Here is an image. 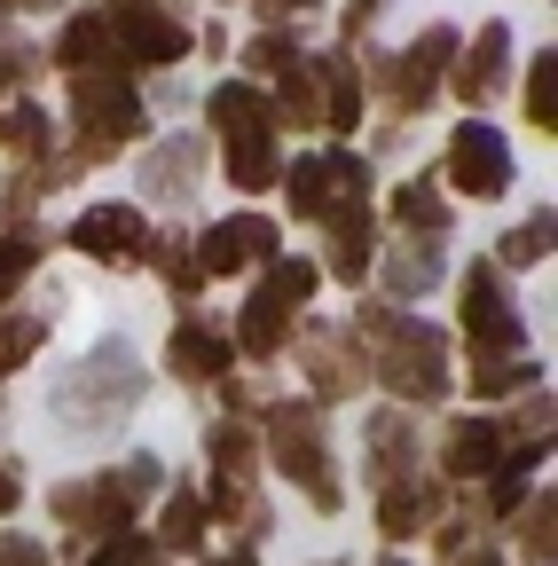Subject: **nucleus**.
I'll use <instances>...</instances> for the list:
<instances>
[{
  "label": "nucleus",
  "instance_id": "1",
  "mask_svg": "<svg viewBox=\"0 0 558 566\" xmlns=\"http://www.w3.org/2000/svg\"><path fill=\"white\" fill-rule=\"evenodd\" d=\"M134 401H143V363H134V346H95L87 363L55 386V417L72 424V433H95V424H118Z\"/></svg>",
  "mask_w": 558,
  "mask_h": 566
},
{
  "label": "nucleus",
  "instance_id": "2",
  "mask_svg": "<svg viewBox=\"0 0 558 566\" xmlns=\"http://www.w3.org/2000/svg\"><path fill=\"white\" fill-rule=\"evenodd\" d=\"M315 283H323V268H315V260H267V283L244 300V315H236L229 346H236V354H252V363H267V354L292 338V315L315 300Z\"/></svg>",
  "mask_w": 558,
  "mask_h": 566
},
{
  "label": "nucleus",
  "instance_id": "3",
  "mask_svg": "<svg viewBox=\"0 0 558 566\" xmlns=\"http://www.w3.org/2000/svg\"><path fill=\"white\" fill-rule=\"evenodd\" d=\"M370 346H378V378L401 394V401H441L449 394V338L425 331V323H393V315H370Z\"/></svg>",
  "mask_w": 558,
  "mask_h": 566
},
{
  "label": "nucleus",
  "instance_id": "4",
  "mask_svg": "<svg viewBox=\"0 0 558 566\" xmlns=\"http://www.w3.org/2000/svg\"><path fill=\"white\" fill-rule=\"evenodd\" d=\"M72 118H80V158H110L118 142L143 134V95H134L118 71H87L72 87Z\"/></svg>",
  "mask_w": 558,
  "mask_h": 566
},
{
  "label": "nucleus",
  "instance_id": "5",
  "mask_svg": "<svg viewBox=\"0 0 558 566\" xmlns=\"http://www.w3.org/2000/svg\"><path fill=\"white\" fill-rule=\"evenodd\" d=\"M267 441H275V464H284L299 488H307V504L338 512V480H330V449H323V417L315 401H284L267 417Z\"/></svg>",
  "mask_w": 558,
  "mask_h": 566
},
{
  "label": "nucleus",
  "instance_id": "6",
  "mask_svg": "<svg viewBox=\"0 0 558 566\" xmlns=\"http://www.w3.org/2000/svg\"><path fill=\"white\" fill-rule=\"evenodd\" d=\"M103 24L118 48V71H143V63H181L189 55V24H173L158 0H103Z\"/></svg>",
  "mask_w": 558,
  "mask_h": 566
},
{
  "label": "nucleus",
  "instance_id": "7",
  "mask_svg": "<svg viewBox=\"0 0 558 566\" xmlns=\"http://www.w3.org/2000/svg\"><path fill=\"white\" fill-rule=\"evenodd\" d=\"M464 331H472V354H480V363H504V354L527 346V323H519V307L504 300V275H496V268H464Z\"/></svg>",
  "mask_w": 558,
  "mask_h": 566
},
{
  "label": "nucleus",
  "instance_id": "8",
  "mask_svg": "<svg viewBox=\"0 0 558 566\" xmlns=\"http://www.w3.org/2000/svg\"><path fill=\"white\" fill-rule=\"evenodd\" d=\"M449 181H456L464 197H504V189H512V150H504V134L480 126V118H464V126L449 134Z\"/></svg>",
  "mask_w": 558,
  "mask_h": 566
},
{
  "label": "nucleus",
  "instance_id": "9",
  "mask_svg": "<svg viewBox=\"0 0 558 566\" xmlns=\"http://www.w3.org/2000/svg\"><path fill=\"white\" fill-rule=\"evenodd\" d=\"M284 181H292V212H299V221H323L338 197L370 189V174H362V158H355V150H315V158H299Z\"/></svg>",
  "mask_w": 558,
  "mask_h": 566
},
{
  "label": "nucleus",
  "instance_id": "10",
  "mask_svg": "<svg viewBox=\"0 0 558 566\" xmlns=\"http://www.w3.org/2000/svg\"><path fill=\"white\" fill-rule=\"evenodd\" d=\"M252 260H275V221L267 212H236V221L197 237V275H244Z\"/></svg>",
  "mask_w": 558,
  "mask_h": 566
},
{
  "label": "nucleus",
  "instance_id": "11",
  "mask_svg": "<svg viewBox=\"0 0 558 566\" xmlns=\"http://www.w3.org/2000/svg\"><path fill=\"white\" fill-rule=\"evenodd\" d=\"M299 363H307V378H315V394H323V401H346V394L362 386L355 331H307V338H299Z\"/></svg>",
  "mask_w": 558,
  "mask_h": 566
},
{
  "label": "nucleus",
  "instance_id": "12",
  "mask_svg": "<svg viewBox=\"0 0 558 566\" xmlns=\"http://www.w3.org/2000/svg\"><path fill=\"white\" fill-rule=\"evenodd\" d=\"M72 244H80L87 260H143L150 229H143V212H134V205H95V212H80Z\"/></svg>",
  "mask_w": 558,
  "mask_h": 566
},
{
  "label": "nucleus",
  "instance_id": "13",
  "mask_svg": "<svg viewBox=\"0 0 558 566\" xmlns=\"http://www.w3.org/2000/svg\"><path fill=\"white\" fill-rule=\"evenodd\" d=\"M441 472H449V480L504 472V424H487V417H456V424H449V441H441Z\"/></svg>",
  "mask_w": 558,
  "mask_h": 566
},
{
  "label": "nucleus",
  "instance_id": "14",
  "mask_svg": "<svg viewBox=\"0 0 558 566\" xmlns=\"http://www.w3.org/2000/svg\"><path fill=\"white\" fill-rule=\"evenodd\" d=\"M323 252H330V268H338L346 283L370 268V205H362V189L338 197V205L323 212Z\"/></svg>",
  "mask_w": 558,
  "mask_h": 566
},
{
  "label": "nucleus",
  "instance_id": "15",
  "mask_svg": "<svg viewBox=\"0 0 558 566\" xmlns=\"http://www.w3.org/2000/svg\"><path fill=\"white\" fill-rule=\"evenodd\" d=\"M449 55H456V32H449V24H433L425 40H417V48L393 63V103H401V111H425V103H433V80H441V63H449Z\"/></svg>",
  "mask_w": 558,
  "mask_h": 566
},
{
  "label": "nucleus",
  "instance_id": "16",
  "mask_svg": "<svg viewBox=\"0 0 558 566\" xmlns=\"http://www.w3.org/2000/svg\"><path fill=\"white\" fill-rule=\"evenodd\" d=\"M504 71H512V32H504V24H480V40L456 55V95H464V103L504 95Z\"/></svg>",
  "mask_w": 558,
  "mask_h": 566
},
{
  "label": "nucleus",
  "instance_id": "17",
  "mask_svg": "<svg viewBox=\"0 0 558 566\" xmlns=\"http://www.w3.org/2000/svg\"><path fill=\"white\" fill-rule=\"evenodd\" d=\"M229 354H236V346H229V331H213L204 315H189V323L166 338L173 378H197V386H204V378H229Z\"/></svg>",
  "mask_w": 558,
  "mask_h": 566
},
{
  "label": "nucleus",
  "instance_id": "18",
  "mask_svg": "<svg viewBox=\"0 0 558 566\" xmlns=\"http://www.w3.org/2000/svg\"><path fill=\"white\" fill-rule=\"evenodd\" d=\"M409 464H417V424L401 409H378L370 417V480L393 488V480H409Z\"/></svg>",
  "mask_w": 558,
  "mask_h": 566
},
{
  "label": "nucleus",
  "instance_id": "19",
  "mask_svg": "<svg viewBox=\"0 0 558 566\" xmlns=\"http://www.w3.org/2000/svg\"><path fill=\"white\" fill-rule=\"evenodd\" d=\"M55 63H63V71H80V80H87V71H118V48H110L103 9H80V17H72V32L55 40Z\"/></svg>",
  "mask_w": 558,
  "mask_h": 566
},
{
  "label": "nucleus",
  "instance_id": "20",
  "mask_svg": "<svg viewBox=\"0 0 558 566\" xmlns=\"http://www.w3.org/2000/svg\"><path fill=\"white\" fill-rule=\"evenodd\" d=\"M197 174H204V142H189V134H173L158 158H143V189L150 197H173V205L197 189Z\"/></svg>",
  "mask_w": 558,
  "mask_h": 566
},
{
  "label": "nucleus",
  "instance_id": "21",
  "mask_svg": "<svg viewBox=\"0 0 558 566\" xmlns=\"http://www.w3.org/2000/svg\"><path fill=\"white\" fill-rule=\"evenodd\" d=\"M213 126L229 134V142H244V134H275V111H267V95L260 87H213Z\"/></svg>",
  "mask_w": 558,
  "mask_h": 566
},
{
  "label": "nucleus",
  "instance_id": "22",
  "mask_svg": "<svg viewBox=\"0 0 558 566\" xmlns=\"http://www.w3.org/2000/svg\"><path fill=\"white\" fill-rule=\"evenodd\" d=\"M433 512H441V488H433V480H393V488H386V504H378V520H386V535H393V543H401V535H417Z\"/></svg>",
  "mask_w": 558,
  "mask_h": 566
},
{
  "label": "nucleus",
  "instance_id": "23",
  "mask_svg": "<svg viewBox=\"0 0 558 566\" xmlns=\"http://www.w3.org/2000/svg\"><path fill=\"white\" fill-rule=\"evenodd\" d=\"M386 283H393V300H417V292H433L441 283V237H417L386 260Z\"/></svg>",
  "mask_w": 558,
  "mask_h": 566
},
{
  "label": "nucleus",
  "instance_id": "24",
  "mask_svg": "<svg viewBox=\"0 0 558 566\" xmlns=\"http://www.w3.org/2000/svg\"><path fill=\"white\" fill-rule=\"evenodd\" d=\"M229 181H236V189H275V181H284L275 134H244V142H229Z\"/></svg>",
  "mask_w": 558,
  "mask_h": 566
},
{
  "label": "nucleus",
  "instance_id": "25",
  "mask_svg": "<svg viewBox=\"0 0 558 566\" xmlns=\"http://www.w3.org/2000/svg\"><path fill=\"white\" fill-rule=\"evenodd\" d=\"M315 80L330 87V95H323V126H338V134H346V126L362 118V87H355V63H346V55H330V63H315Z\"/></svg>",
  "mask_w": 558,
  "mask_h": 566
},
{
  "label": "nucleus",
  "instance_id": "26",
  "mask_svg": "<svg viewBox=\"0 0 558 566\" xmlns=\"http://www.w3.org/2000/svg\"><path fill=\"white\" fill-rule=\"evenodd\" d=\"M393 221H401L409 237H441V229H449L441 189H433V181H401V189H393Z\"/></svg>",
  "mask_w": 558,
  "mask_h": 566
},
{
  "label": "nucleus",
  "instance_id": "27",
  "mask_svg": "<svg viewBox=\"0 0 558 566\" xmlns=\"http://www.w3.org/2000/svg\"><path fill=\"white\" fill-rule=\"evenodd\" d=\"M0 142H9V150H48V111L32 95L0 103Z\"/></svg>",
  "mask_w": 558,
  "mask_h": 566
},
{
  "label": "nucleus",
  "instance_id": "28",
  "mask_svg": "<svg viewBox=\"0 0 558 566\" xmlns=\"http://www.w3.org/2000/svg\"><path fill=\"white\" fill-rule=\"evenodd\" d=\"M267 111H275V118H292V126H323V95H315V71H299V63H292V71H284V95H275Z\"/></svg>",
  "mask_w": 558,
  "mask_h": 566
},
{
  "label": "nucleus",
  "instance_id": "29",
  "mask_svg": "<svg viewBox=\"0 0 558 566\" xmlns=\"http://www.w3.org/2000/svg\"><path fill=\"white\" fill-rule=\"evenodd\" d=\"M527 118H535L543 134L558 126V55H550V48L527 63Z\"/></svg>",
  "mask_w": 558,
  "mask_h": 566
},
{
  "label": "nucleus",
  "instance_id": "30",
  "mask_svg": "<svg viewBox=\"0 0 558 566\" xmlns=\"http://www.w3.org/2000/svg\"><path fill=\"white\" fill-rule=\"evenodd\" d=\"M158 543H166V551H197V543H204V504H197L189 488L166 495V527H158Z\"/></svg>",
  "mask_w": 558,
  "mask_h": 566
},
{
  "label": "nucleus",
  "instance_id": "31",
  "mask_svg": "<svg viewBox=\"0 0 558 566\" xmlns=\"http://www.w3.org/2000/svg\"><path fill=\"white\" fill-rule=\"evenodd\" d=\"M143 260H150V268H158V275L173 283L181 300H197V283H204V275H197V260L181 252V237H158V244H143Z\"/></svg>",
  "mask_w": 558,
  "mask_h": 566
},
{
  "label": "nucleus",
  "instance_id": "32",
  "mask_svg": "<svg viewBox=\"0 0 558 566\" xmlns=\"http://www.w3.org/2000/svg\"><path fill=\"white\" fill-rule=\"evenodd\" d=\"M550 237H558V229H550V205H543L527 229L504 237V260H512V268H535V260H550Z\"/></svg>",
  "mask_w": 558,
  "mask_h": 566
},
{
  "label": "nucleus",
  "instance_id": "33",
  "mask_svg": "<svg viewBox=\"0 0 558 566\" xmlns=\"http://www.w3.org/2000/svg\"><path fill=\"white\" fill-rule=\"evenodd\" d=\"M32 346H40V323H32V315H0V378L24 370Z\"/></svg>",
  "mask_w": 558,
  "mask_h": 566
},
{
  "label": "nucleus",
  "instance_id": "34",
  "mask_svg": "<svg viewBox=\"0 0 558 566\" xmlns=\"http://www.w3.org/2000/svg\"><path fill=\"white\" fill-rule=\"evenodd\" d=\"M40 252H48V237H9V244H0V300H9L17 283L40 268Z\"/></svg>",
  "mask_w": 558,
  "mask_h": 566
},
{
  "label": "nucleus",
  "instance_id": "35",
  "mask_svg": "<svg viewBox=\"0 0 558 566\" xmlns=\"http://www.w3.org/2000/svg\"><path fill=\"white\" fill-rule=\"evenodd\" d=\"M213 464H221V480L252 472V433H244V424H213Z\"/></svg>",
  "mask_w": 558,
  "mask_h": 566
},
{
  "label": "nucleus",
  "instance_id": "36",
  "mask_svg": "<svg viewBox=\"0 0 558 566\" xmlns=\"http://www.w3.org/2000/svg\"><path fill=\"white\" fill-rule=\"evenodd\" d=\"M244 63H252V71H292V63H299V40H292V32H260V40L244 48Z\"/></svg>",
  "mask_w": 558,
  "mask_h": 566
},
{
  "label": "nucleus",
  "instance_id": "37",
  "mask_svg": "<svg viewBox=\"0 0 558 566\" xmlns=\"http://www.w3.org/2000/svg\"><path fill=\"white\" fill-rule=\"evenodd\" d=\"M512 386H535V370H527V363H480V370H472V394H480V401H496V394H512Z\"/></svg>",
  "mask_w": 558,
  "mask_h": 566
},
{
  "label": "nucleus",
  "instance_id": "38",
  "mask_svg": "<svg viewBox=\"0 0 558 566\" xmlns=\"http://www.w3.org/2000/svg\"><path fill=\"white\" fill-rule=\"evenodd\" d=\"M519 551H527V558H550V488L535 495L527 520H519Z\"/></svg>",
  "mask_w": 558,
  "mask_h": 566
},
{
  "label": "nucleus",
  "instance_id": "39",
  "mask_svg": "<svg viewBox=\"0 0 558 566\" xmlns=\"http://www.w3.org/2000/svg\"><path fill=\"white\" fill-rule=\"evenodd\" d=\"M0 566H48V551L24 543V535H0Z\"/></svg>",
  "mask_w": 558,
  "mask_h": 566
},
{
  "label": "nucleus",
  "instance_id": "40",
  "mask_svg": "<svg viewBox=\"0 0 558 566\" xmlns=\"http://www.w3.org/2000/svg\"><path fill=\"white\" fill-rule=\"evenodd\" d=\"M87 566H143V543H134V535H118L103 558H87Z\"/></svg>",
  "mask_w": 558,
  "mask_h": 566
},
{
  "label": "nucleus",
  "instance_id": "41",
  "mask_svg": "<svg viewBox=\"0 0 558 566\" xmlns=\"http://www.w3.org/2000/svg\"><path fill=\"white\" fill-rule=\"evenodd\" d=\"M0 512H17V472L0 464Z\"/></svg>",
  "mask_w": 558,
  "mask_h": 566
},
{
  "label": "nucleus",
  "instance_id": "42",
  "mask_svg": "<svg viewBox=\"0 0 558 566\" xmlns=\"http://www.w3.org/2000/svg\"><path fill=\"white\" fill-rule=\"evenodd\" d=\"M378 9H386V0H355V17H346V24H355V32H362V24H370Z\"/></svg>",
  "mask_w": 558,
  "mask_h": 566
},
{
  "label": "nucleus",
  "instance_id": "43",
  "mask_svg": "<svg viewBox=\"0 0 558 566\" xmlns=\"http://www.w3.org/2000/svg\"><path fill=\"white\" fill-rule=\"evenodd\" d=\"M260 9H267V17H284V9H315V0H260Z\"/></svg>",
  "mask_w": 558,
  "mask_h": 566
},
{
  "label": "nucleus",
  "instance_id": "44",
  "mask_svg": "<svg viewBox=\"0 0 558 566\" xmlns=\"http://www.w3.org/2000/svg\"><path fill=\"white\" fill-rule=\"evenodd\" d=\"M213 566H252V551H229V558H213Z\"/></svg>",
  "mask_w": 558,
  "mask_h": 566
},
{
  "label": "nucleus",
  "instance_id": "45",
  "mask_svg": "<svg viewBox=\"0 0 558 566\" xmlns=\"http://www.w3.org/2000/svg\"><path fill=\"white\" fill-rule=\"evenodd\" d=\"M24 9H55V0H24Z\"/></svg>",
  "mask_w": 558,
  "mask_h": 566
},
{
  "label": "nucleus",
  "instance_id": "46",
  "mask_svg": "<svg viewBox=\"0 0 558 566\" xmlns=\"http://www.w3.org/2000/svg\"><path fill=\"white\" fill-rule=\"evenodd\" d=\"M464 566H496V558H464Z\"/></svg>",
  "mask_w": 558,
  "mask_h": 566
}]
</instances>
